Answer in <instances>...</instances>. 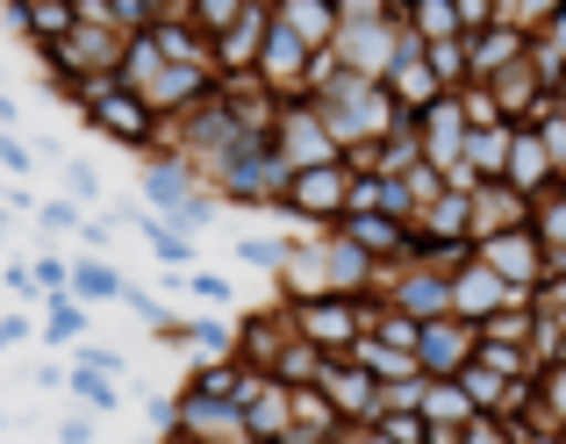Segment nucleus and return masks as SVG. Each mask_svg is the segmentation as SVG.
Wrapping results in <instances>:
<instances>
[{
  "mask_svg": "<svg viewBox=\"0 0 566 444\" xmlns=\"http://www.w3.org/2000/svg\"><path fill=\"white\" fill-rule=\"evenodd\" d=\"M559 101H566V86H559Z\"/></svg>",
  "mask_w": 566,
  "mask_h": 444,
  "instance_id": "37998d69",
  "label": "nucleus"
},
{
  "mask_svg": "<svg viewBox=\"0 0 566 444\" xmlns=\"http://www.w3.org/2000/svg\"><path fill=\"white\" fill-rule=\"evenodd\" d=\"M22 345H36V316L29 308H0V359L22 351Z\"/></svg>",
  "mask_w": 566,
  "mask_h": 444,
  "instance_id": "2f4dec72",
  "label": "nucleus"
},
{
  "mask_svg": "<svg viewBox=\"0 0 566 444\" xmlns=\"http://www.w3.org/2000/svg\"><path fill=\"white\" fill-rule=\"evenodd\" d=\"M244 431L251 444H287L294 437V388H280V380H251V394H244Z\"/></svg>",
  "mask_w": 566,
  "mask_h": 444,
  "instance_id": "ddd939ff",
  "label": "nucleus"
},
{
  "mask_svg": "<svg viewBox=\"0 0 566 444\" xmlns=\"http://www.w3.org/2000/svg\"><path fill=\"white\" fill-rule=\"evenodd\" d=\"M29 222H36V236H51V244H57V236H80L86 209H72L65 194H43V201H36V215H29Z\"/></svg>",
  "mask_w": 566,
  "mask_h": 444,
  "instance_id": "393cba45",
  "label": "nucleus"
},
{
  "mask_svg": "<svg viewBox=\"0 0 566 444\" xmlns=\"http://www.w3.org/2000/svg\"><path fill=\"white\" fill-rule=\"evenodd\" d=\"M29 388H36V394H57V388H65V359H36V366H29Z\"/></svg>",
  "mask_w": 566,
  "mask_h": 444,
  "instance_id": "c9c22d12",
  "label": "nucleus"
},
{
  "mask_svg": "<svg viewBox=\"0 0 566 444\" xmlns=\"http://www.w3.org/2000/svg\"><path fill=\"white\" fill-rule=\"evenodd\" d=\"M265 144H273V158L287 166V180L294 172H316V166H345L337 144H331V129H323V115H316V101H280Z\"/></svg>",
  "mask_w": 566,
  "mask_h": 444,
  "instance_id": "39448f33",
  "label": "nucleus"
},
{
  "mask_svg": "<svg viewBox=\"0 0 566 444\" xmlns=\"http://www.w3.org/2000/svg\"><path fill=\"white\" fill-rule=\"evenodd\" d=\"M502 187H510V194H524V201H538V194H553V187H559V172H553V158H545L538 129H516L510 166H502Z\"/></svg>",
  "mask_w": 566,
  "mask_h": 444,
  "instance_id": "2eb2a0df",
  "label": "nucleus"
},
{
  "mask_svg": "<svg viewBox=\"0 0 566 444\" xmlns=\"http://www.w3.org/2000/svg\"><path fill=\"white\" fill-rule=\"evenodd\" d=\"M473 351H481V330L459 323V316H438V323L416 330V373L423 380H459L473 366Z\"/></svg>",
  "mask_w": 566,
  "mask_h": 444,
  "instance_id": "0eeeda50",
  "label": "nucleus"
},
{
  "mask_svg": "<svg viewBox=\"0 0 566 444\" xmlns=\"http://www.w3.org/2000/svg\"><path fill=\"white\" fill-rule=\"evenodd\" d=\"M0 431H8V416H0Z\"/></svg>",
  "mask_w": 566,
  "mask_h": 444,
  "instance_id": "a19ab883",
  "label": "nucleus"
},
{
  "mask_svg": "<svg viewBox=\"0 0 566 444\" xmlns=\"http://www.w3.org/2000/svg\"><path fill=\"white\" fill-rule=\"evenodd\" d=\"M72 108H80V123L94 129V137H108V144H123V151H144L151 158L158 144H166V123H158L151 108H144L137 94H129L123 80H101V86H80V94H65Z\"/></svg>",
  "mask_w": 566,
  "mask_h": 444,
  "instance_id": "f03ea898",
  "label": "nucleus"
},
{
  "mask_svg": "<svg viewBox=\"0 0 566 444\" xmlns=\"http://www.w3.org/2000/svg\"><path fill=\"white\" fill-rule=\"evenodd\" d=\"M401 22H409L416 43H452L459 36V0H409Z\"/></svg>",
  "mask_w": 566,
  "mask_h": 444,
  "instance_id": "412c9836",
  "label": "nucleus"
},
{
  "mask_svg": "<svg viewBox=\"0 0 566 444\" xmlns=\"http://www.w3.org/2000/svg\"><path fill=\"white\" fill-rule=\"evenodd\" d=\"M94 437H101V423L80 416V409H65V416L51 423V444H94Z\"/></svg>",
  "mask_w": 566,
  "mask_h": 444,
  "instance_id": "72a5a7b5",
  "label": "nucleus"
},
{
  "mask_svg": "<svg viewBox=\"0 0 566 444\" xmlns=\"http://www.w3.org/2000/svg\"><path fill=\"white\" fill-rule=\"evenodd\" d=\"M473 258H481V265H488V273H495V279H502L510 294H524V302H531V294L545 287V244H538L531 230L488 236V244H473Z\"/></svg>",
  "mask_w": 566,
  "mask_h": 444,
  "instance_id": "6e6552de",
  "label": "nucleus"
},
{
  "mask_svg": "<svg viewBox=\"0 0 566 444\" xmlns=\"http://www.w3.org/2000/svg\"><path fill=\"white\" fill-rule=\"evenodd\" d=\"M401 8L395 0H337V43H331V65L352 72V80H387V65H395L401 51Z\"/></svg>",
  "mask_w": 566,
  "mask_h": 444,
  "instance_id": "f257e3e1",
  "label": "nucleus"
},
{
  "mask_svg": "<svg viewBox=\"0 0 566 444\" xmlns=\"http://www.w3.org/2000/svg\"><path fill=\"white\" fill-rule=\"evenodd\" d=\"M416 151H423V166L438 172H459V158H467V108H459V94H444L438 108L416 115Z\"/></svg>",
  "mask_w": 566,
  "mask_h": 444,
  "instance_id": "1a4fd4ad",
  "label": "nucleus"
},
{
  "mask_svg": "<svg viewBox=\"0 0 566 444\" xmlns=\"http://www.w3.org/2000/svg\"><path fill=\"white\" fill-rule=\"evenodd\" d=\"M273 22L287 29V36L302 43V51H316V57H323V51L337 43V0H280Z\"/></svg>",
  "mask_w": 566,
  "mask_h": 444,
  "instance_id": "dca6fc26",
  "label": "nucleus"
},
{
  "mask_svg": "<svg viewBox=\"0 0 566 444\" xmlns=\"http://www.w3.org/2000/svg\"><path fill=\"white\" fill-rule=\"evenodd\" d=\"M459 444H516L510 423H495V416H473L467 431H459Z\"/></svg>",
  "mask_w": 566,
  "mask_h": 444,
  "instance_id": "f704fd0d",
  "label": "nucleus"
},
{
  "mask_svg": "<svg viewBox=\"0 0 566 444\" xmlns=\"http://www.w3.org/2000/svg\"><path fill=\"white\" fill-rule=\"evenodd\" d=\"M423 57H430V72H438L444 94H467V36H452V43H423Z\"/></svg>",
  "mask_w": 566,
  "mask_h": 444,
  "instance_id": "b1692460",
  "label": "nucleus"
},
{
  "mask_svg": "<svg viewBox=\"0 0 566 444\" xmlns=\"http://www.w3.org/2000/svg\"><path fill=\"white\" fill-rule=\"evenodd\" d=\"M65 201H72V209H101V201H108V187H101V172L86 166V158L65 166Z\"/></svg>",
  "mask_w": 566,
  "mask_h": 444,
  "instance_id": "cd10ccee",
  "label": "nucleus"
},
{
  "mask_svg": "<svg viewBox=\"0 0 566 444\" xmlns=\"http://www.w3.org/2000/svg\"><path fill=\"white\" fill-rule=\"evenodd\" d=\"M115 222H123V230H137V236H144V251H151V258L166 265L172 279L201 265V258H193V236H180V230H172V222H158L151 209H144V201H129V209H115Z\"/></svg>",
  "mask_w": 566,
  "mask_h": 444,
  "instance_id": "f8f14e48",
  "label": "nucleus"
},
{
  "mask_svg": "<svg viewBox=\"0 0 566 444\" xmlns=\"http://www.w3.org/2000/svg\"><path fill=\"white\" fill-rule=\"evenodd\" d=\"M467 209H473V244H488V236H510V230H531V201L510 194L502 180H495V187H473Z\"/></svg>",
  "mask_w": 566,
  "mask_h": 444,
  "instance_id": "4468645a",
  "label": "nucleus"
},
{
  "mask_svg": "<svg viewBox=\"0 0 566 444\" xmlns=\"http://www.w3.org/2000/svg\"><path fill=\"white\" fill-rule=\"evenodd\" d=\"M65 394L80 402V416H94V423L123 416V380H108V373H86V366H72V359H65Z\"/></svg>",
  "mask_w": 566,
  "mask_h": 444,
  "instance_id": "aec40b11",
  "label": "nucleus"
},
{
  "mask_svg": "<svg viewBox=\"0 0 566 444\" xmlns=\"http://www.w3.org/2000/svg\"><path fill=\"white\" fill-rule=\"evenodd\" d=\"M72 366H86V373H108V380H129V359H123L115 345H94V337L72 351Z\"/></svg>",
  "mask_w": 566,
  "mask_h": 444,
  "instance_id": "c85d7f7f",
  "label": "nucleus"
},
{
  "mask_svg": "<svg viewBox=\"0 0 566 444\" xmlns=\"http://www.w3.org/2000/svg\"><path fill=\"white\" fill-rule=\"evenodd\" d=\"M280 308H287V330L316 359H352V345L366 337V316H374V302H345V294H331V302H280Z\"/></svg>",
  "mask_w": 566,
  "mask_h": 444,
  "instance_id": "20e7f679",
  "label": "nucleus"
},
{
  "mask_svg": "<svg viewBox=\"0 0 566 444\" xmlns=\"http://www.w3.org/2000/svg\"><path fill=\"white\" fill-rule=\"evenodd\" d=\"M502 308H524V294H510L481 258L452 265V316H459V323H473V330H481V323H495Z\"/></svg>",
  "mask_w": 566,
  "mask_h": 444,
  "instance_id": "9d476101",
  "label": "nucleus"
},
{
  "mask_svg": "<svg viewBox=\"0 0 566 444\" xmlns=\"http://www.w3.org/2000/svg\"><path fill=\"white\" fill-rule=\"evenodd\" d=\"M531 416H538L545 431L566 437V366H545V373H538V402H531Z\"/></svg>",
  "mask_w": 566,
  "mask_h": 444,
  "instance_id": "5701e85b",
  "label": "nucleus"
},
{
  "mask_svg": "<svg viewBox=\"0 0 566 444\" xmlns=\"http://www.w3.org/2000/svg\"><path fill=\"white\" fill-rule=\"evenodd\" d=\"M137 180H144V209H151L158 222H172L180 236H201L208 222H216V194H208V187L193 180L180 158H166V151H158V158H144V172H137Z\"/></svg>",
  "mask_w": 566,
  "mask_h": 444,
  "instance_id": "7ed1b4c3",
  "label": "nucleus"
},
{
  "mask_svg": "<svg viewBox=\"0 0 566 444\" xmlns=\"http://www.w3.org/2000/svg\"><path fill=\"white\" fill-rule=\"evenodd\" d=\"M316 394L331 402V416L345 423V431H359V423L380 416V388H374V380H366L352 359H331V366H323V373H316Z\"/></svg>",
  "mask_w": 566,
  "mask_h": 444,
  "instance_id": "9b49d317",
  "label": "nucleus"
},
{
  "mask_svg": "<svg viewBox=\"0 0 566 444\" xmlns=\"http://www.w3.org/2000/svg\"><path fill=\"white\" fill-rule=\"evenodd\" d=\"M294 222L308 230H337L352 209V166H316V172H294L287 180V201H280Z\"/></svg>",
  "mask_w": 566,
  "mask_h": 444,
  "instance_id": "423d86ee",
  "label": "nucleus"
},
{
  "mask_svg": "<svg viewBox=\"0 0 566 444\" xmlns=\"http://www.w3.org/2000/svg\"><path fill=\"white\" fill-rule=\"evenodd\" d=\"M531 236H538L545 251H566V187H553V194L531 201Z\"/></svg>",
  "mask_w": 566,
  "mask_h": 444,
  "instance_id": "4be33fe9",
  "label": "nucleus"
},
{
  "mask_svg": "<svg viewBox=\"0 0 566 444\" xmlns=\"http://www.w3.org/2000/svg\"><path fill=\"white\" fill-rule=\"evenodd\" d=\"M0 287H8V302H22V308H43L36 279H29V258H0Z\"/></svg>",
  "mask_w": 566,
  "mask_h": 444,
  "instance_id": "7c9ffc66",
  "label": "nucleus"
},
{
  "mask_svg": "<svg viewBox=\"0 0 566 444\" xmlns=\"http://www.w3.org/2000/svg\"><path fill=\"white\" fill-rule=\"evenodd\" d=\"M166 444H187V437H180V431H172V437H166Z\"/></svg>",
  "mask_w": 566,
  "mask_h": 444,
  "instance_id": "ea45409f",
  "label": "nucleus"
},
{
  "mask_svg": "<svg viewBox=\"0 0 566 444\" xmlns=\"http://www.w3.org/2000/svg\"><path fill=\"white\" fill-rule=\"evenodd\" d=\"M8 230H14V222H8V215H0V258H8Z\"/></svg>",
  "mask_w": 566,
  "mask_h": 444,
  "instance_id": "4c0bfd02",
  "label": "nucleus"
},
{
  "mask_svg": "<svg viewBox=\"0 0 566 444\" xmlns=\"http://www.w3.org/2000/svg\"><path fill=\"white\" fill-rule=\"evenodd\" d=\"M237 258H244V265H265V273H280V258H287V236H237Z\"/></svg>",
  "mask_w": 566,
  "mask_h": 444,
  "instance_id": "473e14b6",
  "label": "nucleus"
},
{
  "mask_svg": "<svg viewBox=\"0 0 566 444\" xmlns=\"http://www.w3.org/2000/svg\"><path fill=\"white\" fill-rule=\"evenodd\" d=\"M29 279H36L43 302H57V294H72V258H57V251H36V258H29Z\"/></svg>",
  "mask_w": 566,
  "mask_h": 444,
  "instance_id": "bb28decb",
  "label": "nucleus"
},
{
  "mask_svg": "<svg viewBox=\"0 0 566 444\" xmlns=\"http://www.w3.org/2000/svg\"><path fill=\"white\" fill-rule=\"evenodd\" d=\"M0 137H22V101L0 86Z\"/></svg>",
  "mask_w": 566,
  "mask_h": 444,
  "instance_id": "e433bc0d",
  "label": "nucleus"
},
{
  "mask_svg": "<svg viewBox=\"0 0 566 444\" xmlns=\"http://www.w3.org/2000/svg\"><path fill=\"white\" fill-rule=\"evenodd\" d=\"M559 115H566V101H559Z\"/></svg>",
  "mask_w": 566,
  "mask_h": 444,
  "instance_id": "79ce46f5",
  "label": "nucleus"
},
{
  "mask_svg": "<svg viewBox=\"0 0 566 444\" xmlns=\"http://www.w3.org/2000/svg\"><path fill=\"white\" fill-rule=\"evenodd\" d=\"M86 337H94V308H80L72 294H57V302H43V316H36V345H51V351H80Z\"/></svg>",
  "mask_w": 566,
  "mask_h": 444,
  "instance_id": "f3484780",
  "label": "nucleus"
},
{
  "mask_svg": "<svg viewBox=\"0 0 566 444\" xmlns=\"http://www.w3.org/2000/svg\"><path fill=\"white\" fill-rule=\"evenodd\" d=\"M287 444H337V437H287Z\"/></svg>",
  "mask_w": 566,
  "mask_h": 444,
  "instance_id": "58836bf2",
  "label": "nucleus"
},
{
  "mask_svg": "<svg viewBox=\"0 0 566 444\" xmlns=\"http://www.w3.org/2000/svg\"><path fill=\"white\" fill-rule=\"evenodd\" d=\"M123 294H129V273L115 258H86V251H72V302H80V308L123 302Z\"/></svg>",
  "mask_w": 566,
  "mask_h": 444,
  "instance_id": "a211bd4d",
  "label": "nucleus"
},
{
  "mask_svg": "<svg viewBox=\"0 0 566 444\" xmlns=\"http://www.w3.org/2000/svg\"><path fill=\"white\" fill-rule=\"evenodd\" d=\"M0 172H8V187H22L29 172H36V144L29 137H0Z\"/></svg>",
  "mask_w": 566,
  "mask_h": 444,
  "instance_id": "c756f323",
  "label": "nucleus"
},
{
  "mask_svg": "<svg viewBox=\"0 0 566 444\" xmlns=\"http://www.w3.org/2000/svg\"><path fill=\"white\" fill-rule=\"evenodd\" d=\"M172 287H180V294H193L201 308H230V302H237V287H230L222 273H208V265H193V273H180Z\"/></svg>",
  "mask_w": 566,
  "mask_h": 444,
  "instance_id": "a878e982",
  "label": "nucleus"
},
{
  "mask_svg": "<svg viewBox=\"0 0 566 444\" xmlns=\"http://www.w3.org/2000/svg\"><path fill=\"white\" fill-rule=\"evenodd\" d=\"M510 144H516V123L467 129V158H459V166L473 172V187H495V180H502V166H510Z\"/></svg>",
  "mask_w": 566,
  "mask_h": 444,
  "instance_id": "6ab92c4d",
  "label": "nucleus"
}]
</instances>
